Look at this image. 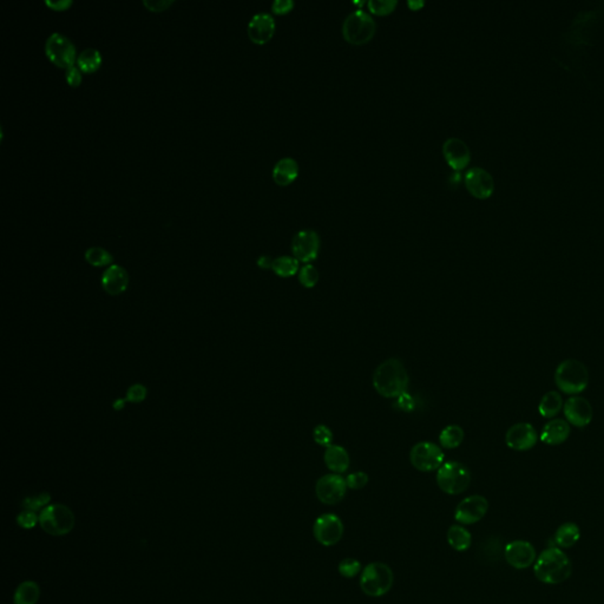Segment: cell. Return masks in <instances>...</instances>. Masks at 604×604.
<instances>
[{
  "label": "cell",
  "instance_id": "obj_1",
  "mask_svg": "<svg viewBox=\"0 0 604 604\" xmlns=\"http://www.w3.org/2000/svg\"><path fill=\"white\" fill-rule=\"evenodd\" d=\"M408 373L398 359H389L378 366L373 374V386L385 398H398L408 392Z\"/></svg>",
  "mask_w": 604,
  "mask_h": 604
},
{
  "label": "cell",
  "instance_id": "obj_2",
  "mask_svg": "<svg viewBox=\"0 0 604 604\" xmlns=\"http://www.w3.org/2000/svg\"><path fill=\"white\" fill-rule=\"evenodd\" d=\"M535 576L546 585H560L573 573L569 557L557 546H550L535 562Z\"/></svg>",
  "mask_w": 604,
  "mask_h": 604
},
{
  "label": "cell",
  "instance_id": "obj_3",
  "mask_svg": "<svg viewBox=\"0 0 604 604\" xmlns=\"http://www.w3.org/2000/svg\"><path fill=\"white\" fill-rule=\"evenodd\" d=\"M555 383L560 391L565 394H580L588 387V369L581 361L567 359L557 366L555 372Z\"/></svg>",
  "mask_w": 604,
  "mask_h": 604
},
{
  "label": "cell",
  "instance_id": "obj_4",
  "mask_svg": "<svg viewBox=\"0 0 604 604\" xmlns=\"http://www.w3.org/2000/svg\"><path fill=\"white\" fill-rule=\"evenodd\" d=\"M394 576L389 565L373 562L366 565L360 573V589L369 597H381L392 589Z\"/></svg>",
  "mask_w": 604,
  "mask_h": 604
},
{
  "label": "cell",
  "instance_id": "obj_5",
  "mask_svg": "<svg viewBox=\"0 0 604 604\" xmlns=\"http://www.w3.org/2000/svg\"><path fill=\"white\" fill-rule=\"evenodd\" d=\"M377 31V23L367 12L358 8L351 12L342 23V35L353 45H364L372 40Z\"/></svg>",
  "mask_w": 604,
  "mask_h": 604
},
{
  "label": "cell",
  "instance_id": "obj_6",
  "mask_svg": "<svg viewBox=\"0 0 604 604\" xmlns=\"http://www.w3.org/2000/svg\"><path fill=\"white\" fill-rule=\"evenodd\" d=\"M75 524V514L64 504H51L40 511V528L51 536L60 537L70 534Z\"/></svg>",
  "mask_w": 604,
  "mask_h": 604
},
{
  "label": "cell",
  "instance_id": "obj_7",
  "mask_svg": "<svg viewBox=\"0 0 604 604\" xmlns=\"http://www.w3.org/2000/svg\"><path fill=\"white\" fill-rule=\"evenodd\" d=\"M471 473L464 464L458 462L444 463L437 470V484L445 494H460L470 487Z\"/></svg>",
  "mask_w": 604,
  "mask_h": 604
},
{
  "label": "cell",
  "instance_id": "obj_8",
  "mask_svg": "<svg viewBox=\"0 0 604 604\" xmlns=\"http://www.w3.org/2000/svg\"><path fill=\"white\" fill-rule=\"evenodd\" d=\"M45 55L55 65L67 70L69 67H74L77 62L75 44L60 32H53L49 35L45 42Z\"/></svg>",
  "mask_w": 604,
  "mask_h": 604
},
{
  "label": "cell",
  "instance_id": "obj_9",
  "mask_svg": "<svg viewBox=\"0 0 604 604\" xmlns=\"http://www.w3.org/2000/svg\"><path fill=\"white\" fill-rule=\"evenodd\" d=\"M345 526L339 516L324 514L319 516L313 524L314 538L324 546H333L342 541Z\"/></svg>",
  "mask_w": 604,
  "mask_h": 604
},
{
  "label": "cell",
  "instance_id": "obj_10",
  "mask_svg": "<svg viewBox=\"0 0 604 604\" xmlns=\"http://www.w3.org/2000/svg\"><path fill=\"white\" fill-rule=\"evenodd\" d=\"M444 452L435 443L421 442L413 446L410 453V460L417 470L431 472L439 469L444 464Z\"/></svg>",
  "mask_w": 604,
  "mask_h": 604
},
{
  "label": "cell",
  "instance_id": "obj_11",
  "mask_svg": "<svg viewBox=\"0 0 604 604\" xmlns=\"http://www.w3.org/2000/svg\"><path fill=\"white\" fill-rule=\"evenodd\" d=\"M346 478L337 473L322 476L315 485V494L326 505H335L345 498L347 491Z\"/></svg>",
  "mask_w": 604,
  "mask_h": 604
},
{
  "label": "cell",
  "instance_id": "obj_12",
  "mask_svg": "<svg viewBox=\"0 0 604 604\" xmlns=\"http://www.w3.org/2000/svg\"><path fill=\"white\" fill-rule=\"evenodd\" d=\"M489 510V502L485 497L473 494L459 503L455 511V519L460 526H472L482 521Z\"/></svg>",
  "mask_w": 604,
  "mask_h": 604
},
{
  "label": "cell",
  "instance_id": "obj_13",
  "mask_svg": "<svg viewBox=\"0 0 604 604\" xmlns=\"http://www.w3.org/2000/svg\"><path fill=\"white\" fill-rule=\"evenodd\" d=\"M320 251V237L312 229H303L295 234L292 240V251L295 259L301 262H312L317 259Z\"/></svg>",
  "mask_w": 604,
  "mask_h": 604
},
{
  "label": "cell",
  "instance_id": "obj_14",
  "mask_svg": "<svg viewBox=\"0 0 604 604\" xmlns=\"http://www.w3.org/2000/svg\"><path fill=\"white\" fill-rule=\"evenodd\" d=\"M537 442V431L529 423H518L506 432V445L514 451H529Z\"/></svg>",
  "mask_w": 604,
  "mask_h": 604
},
{
  "label": "cell",
  "instance_id": "obj_15",
  "mask_svg": "<svg viewBox=\"0 0 604 604\" xmlns=\"http://www.w3.org/2000/svg\"><path fill=\"white\" fill-rule=\"evenodd\" d=\"M563 412L569 424L576 428H585L593 420V406L583 396H573L565 401Z\"/></svg>",
  "mask_w": 604,
  "mask_h": 604
},
{
  "label": "cell",
  "instance_id": "obj_16",
  "mask_svg": "<svg viewBox=\"0 0 604 604\" xmlns=\"http://www.w3.org/2000/svg\"><path fill=\"white\" fill-rule=\"evenodd\" d=\"M506 562L514 569H526L536 562V550L534 546L526 541H514L504 549Z\"/></svg>",
  "mask_w": 604,
  "mask_h": 604
},
{
  "label": "cell",
  "instance_id": "obj_17",
  "mask_svg": "<svg viewBox=\"0 0 604 604\" xmlns=\"http://www.w3.org/2000/svg\"><path fill=\"white\" fill-rule=\"evenodd\" d=\"M247 32L253 43L259 45L268 43L275 33L274 18L267 12L256 13L248 23Z\"/></svg>",
  "mask_w": 604,
  "mask_h": 604
},
{
  "label": "cell",
  "instance_id": "obj_18",
  "mask_svg": "<svg viewBox=\"0 0 604 604\" xmlns=\"http://www.w3.org/2000/svg\"><path fill=\"white\" fill-rule=\"evenodd\" d=\"M465 185L469 192L480 200L492 195L494 189V178L485 169L472 168L465 175Z\"/></svg>",
  "mask_w": 604,
  "mask_h": 604
},
{
  "label": "cell",
  "instance_id": "obj_19",
  "mask_svg": "<svg viewBox=\"0 0 604 604\" xmlns=\"http://www.w3.org/2000/svg\"><path fill=\"white\" fill-rule=\"evenodd\" d=\"M443 153L448 165L455 171L463 170L470 163V149L460 138L451 137L444 142Z\"/></svg>",
  "mask_w": 604,
  "mask_h": 604
},
{
  "label": "cell",
  "instance_id": "obj_20",
  "mask_svg": "<svg viewBox=\"0 0 604 604\" xmlns=\"http://www.w3.org/2000/svg\"><path fill=\"white\" fill-rule=\"evenodd\" d=\"M102 286L108 294H122L129 286V274L121 266L111 265L103 273Z\"/></svg>",
  "mask_w": 604,
  "mask_h": 604
},
{
  "label": "cell",
  "instance_id": "obj_21",
  "mask_svg": "<svg viewBox=\"0 0 604 604\" xmlns=\"http://www.w3.org/2000/svg\"><path fill=\"white\" fill-rule=\"evenodd\" d=\"M570 436V425L563 419L550 420L542 430L539 439L548 445H560Z\"/></svg>",
  "mask_w": 604,
  "mask_h": 604
},
{
  "label": "cell",
  "instance_id": "obj_22",
  "mask_svg": "<svg viewBox=\"0 0 604 604\" xmlns=\"http://www.w3.org/2000/svg\"><path fill=\"white\" fill-rule=\"evenodd\" d=\"M299 176V165L292 157H283L273 168V180L276 185L286 187L294 182Z\"/></svg>",
  "mask_w": 604,
  "mask_h": 604
},
{
  "label": "cell",
  "instance_id": "obj_23",
  "mask_svg": "<svg viewBox=\"0 0 604 604\" xmlns=\"http://www.w3.org/2000/svg\"><path fill=\"white\" fill-rule=\"evenodd\" d=\"M326 465L333 473L340 475L349 470V452L340 445H330L326 448L325 455Z\"/></svg>",
  "mask_w": 604,
  "mask_h": 604
},
{
  "label": "cell",
  "instance_id": "obj_24",
  "mask_svg": "<svg viewBox=\"0 0 604 604\" xmlns=\"http://www.w3.org/2000/svg\"><path fill=\"white\" fill-rule=\"evenodd\" d=\"M448 543L452 549L463 553L467 551L472 543V536L470 531L460 524L452 526L448 531Z\"/></svg>",
  "mask_w": 604,
  "mask_h": 604
},
{
  "label": "cell",
  "instance_id": "obj_25",
  "mask_svg": "<svg viewBox=\"0 0 604 604\" xmlns=\"http://www.w3.org/2000/svg\"><path fill=\"white\" fill-rule=\"evenodd\" d=\"M580 537H581V531L578 526L575 523H565L558 528L553 539L556 546L568 549L575 546Z\"/></svg>",
  "mask_w": 604,
  "mask_h": 604
},
{
  "label": "cell",
  "instance_id": "obj_26",
  "mask_svg": "<svg viewBox=\"0 0 604 604\" xmlns=\"http://www.w3.org/2000/svg\"><path fill=\"white\" fill-rule=\"evenodd\" d=\"M563 406L564 405H563L561 394L556 391H550L542 396L539 405H538V412L541 413L542 417L550 419V418L557 416Z\"/></svg>",
  "mask_w": 604,
  "mask_h": 604
},
{
  "label": "cell",
  "instance_id": "obj_27",
  "mask_svg": "<svg viewBox=\"0 0 604 604\" xmlns=\"http://www.w3.org/2000/svg\"><path fill=\"white\" fill-rule=\"evenodd\" d=\"M102 53L94 47H87L77 57V67L82 72L92 74L102 65Z\"/></svg>",
  "mask_w": 604,
  "mask_h": 604
},
{
  "label": "cell",
  "instance_id": "obj_28",
  "mask_svg": "<svg viewBox=\"0 0 604 604\" xmlns=\"http://www.w3.org/2000/svg\"><path fill=\"white\" fill-rule=\"evenodd\" d=\"M40 590L35 582H23L16 589L15 604H35L40 600Z\"/></svg>",
  "mask_w": 604,
  "mask_h": 604
},
{
  "label": "cell",
  "instance_id": "obj_29",
  "mask_svg": "<svg viewBox=\"0 0 604 604\" xmlns=\"http://www.w3.org/2000/svg\"><path fill=\"white\" fill-rule=\"evenodd\" d=\"M464 431L463 428L458 425H450L444 428L443 431L440 432L439 442L440 445L443 448H458L460 444L463 443Z\"/></svg>",
  "mask_w": 604,
  "mask_h": 604
},
{
  "label": "cell",
  "instance_id": "obj_30",
  "mask_svg": "<svg viewBox=\"0 0 604 604\" xmlns=\"http://www.w3.org/2000/svg\"><path fill=\"white\" fill-rule=\"evenodd\" d=\"M271 269L281 278H291L298 273L299 261L294 256H280L273 261Z\"/></svg>",
  "mask_w": 604,
  "mask_h": 604
},
{
  "label": "cell",
  "instance_id": "obj_31",
  "mask_svg": "<svg viewBox=\"0 0 604 604\" xmlns=\"http://www.w3.org/2000/svg\"><path fill=\"white\" fill-rule=\"evenodd\" d=\"M85 260L94 267H106L114 261V256L102 247H90L85 251Z\"/></svg>",
  "mask_w": 604,
  "mask_h": 604
},
{
  "label": "cell",
  "instance_id": "obj_32",
  "mask_svg": "<svg viewBox=\"0 0 604 604\" xmlns=\"http://www.w3.org/2000/svg\"><path fill=\"white\" fill-rule=\"evenodd\" d=\"M337 570H339V573L342 577H345V578H354L358 575H360L361 571H362V565L355 558L347 557L344 558L339 563Z\"/></svg>",
  "mask_w": 604,
  "mask_h": 604
},
{
  "label": "cell",
  "instance_id": "obj_33",
  "mask_svg": "<svg viewBox=\"0 0 604 604\" xmlns=\"http://www.w3.org/2000/svg\"><path fill=\"white\" fill-rule=\"evenodd\" d=\"M398 5L396 0H369V11L378 16H386L394 11Z\"/></svg>",
  "mask_w": 604,
  "mask_h": 604
},
{
  "label": "cell",
  "instance_id": "obj_34",
  "mask_svg": "<svg viewBox=\"0 0 604 604\" xmlns=\"http://www.w3.org/2000/svg\"><path fill=\"white\" fill-rule=\"evenodd\" d=\"M299 281L306 288H313L319 281V271L312 265H305L299 271Z\"/></svg>",
  "mask_w": 604,
  "mask_h": 604
},
{
  "label": "cell",
  "instance_id": "obj_35",
  "mask_svg": "<svg viewBox=\"0 0 604 604\" xmlns=\"http://www.w3.org/2000/svg\"><path fill=\"white\" fill-rule=\"evenodd\" d=\"M50 499H51V497H50L49 494H40L28 497V498L24 499V510L35 511V512L37 510H40V509L43 510L44 507H47L49 505Z\"/></svg>",
  "mask_w": 604,
  "mask_h": 604
},
{
  "label": "cell",
  "instance_id": "obj_36",
  "mask_svg": "<svg viewBox=\"0 0 604 604\" xmlns=\"http://www.w3.org/2000/svg\"><path fill=\"white\" fill-rule=\"evenodd\" d=\"M313 438L315 443L327 448L332 445L333 433L330 431V428H327L326 425H319L314 428Z\"/></svg>",
  "mask_w": 604,
  "mask_h": 604
},
{
  "label": "cell",
  "instance_id": "obj_37",
  "mask_svg": "<svg viewBox=\"0 0 604 604\" xmlns=\"http://www.w3.org/2000/svg\"><path fill=\"white\" fill-rule=\"evenodd\" d=\"M367 483H369V476L362 471H358L346 477V484L351 490L364 489L367 485Z\"/></svg>",
  "mask_w": 604,
  "mask_h": 604
},
{
  "label": "cell",
  "instance_id": "obj_38",
  "mask_svg": "<svg viewBox=\"0 0 604 604\" xmlns=\"http://www.w3.org/2000/svg\"><path fill=\"white\" fill-rule=\"evenodd\" d=\"M17 523L23 529H32L40 523V516L35 511L24 510L17 516Z\"/></svg>",
  "mask_w": 604,
  "mask_h": 604
},
{
  "label": "cell",
  "instance_id": "obj_39",
  "mask_svg": "<svg viewBox=\"0 0 604 604\" xmlns=\"http://www.w3.org/2000/svg\"><path fill=\"white\" fill-rule=\"evenodd\" d=\"M146 389L143 385L136 384L131 386L126 392V401L138 404L146 399Z\"/></svg>",
  "mask_w": 604,
  "mask_h": 604
},
{
  "label": "cell",
  "instance_id": "obj_40",
  "mask_svg": "<svg viewBox=\"0 0 604 604\" xmlns=\"http://www.w3.org/2000/svg\"><path fill=\"white\" fill-rule=\"evenodd\" d=\"M65 78H67V82L69 83L70 87H78L82 84V71L76 65L69 67L65 72Z\"/></svg>",
  "mask_w": 604,
  "mask_h": 604
},
{
  "label": "cell",
  "instance_id": "obj_41",
  "mask_svg": "<svg viewBox=\"0 0 604 604\" xmlns=\"http://www.w3.org/2000/svg\"><path fill=\"white\" fill-rule=\"evenodd\" d=\"M174 3V0H143V5L151 12L165 11Z\"/></svg>",
  "mask_w": 604,
  "mask_h": 604
},
{
  "label": "cell",
  "instance_id": "obj_42",
  "mask_svg": "<svg viewBox=\"0 0 604 604\" xmlns=\"http://www.w3.org/2000/svg\"><path fill=\"white\" fill-rule=\"evenodd\" d=\"M294 8L293 0H275L271 4V11L275 15H286Z\"/></svg>",
  "mask_w": 604,
  "mask_h": 604
},
{
  "label": "cell",
  "instance_id": "obj_43",
  "mask_svg": "<svg viewBox=\"0 0 604 604\" xmlns=\"http://www.w3.org/2000/svg\"><path fill=\"white\" fill-rule=\"evenodd\" d=\"M396 404H398L399 408L403 410V411H405V412H411V411L414 410V406H416L414 399H413L412 396H410L408 392L401 394V396H398Z\"/></svg>",
  "mask_w": 604,
  "mask_h": 604
},
{
  "label": "cell",
  "instance_id": "obj_44",
  "mask_svg": "<svg viewBox=\"0 0 604 604\" xmlns=\"http://www.w3.org/2000/svg\"><path fill=\"white\" fill-rule=\"evenodd\" d=\"M72 4H74L72 0H45V5L47 8L55 10V11H65V10H69Z\"/></svg>",
  "mask_w": 604,
  "mask_h": 604
},
{
  "label": "cell",
  "instance_id": "obj_45",
  "mask_svg": "<svg viewBox=\"0 0 604 604\" xmlns=\"http://www.w3.org/2000/svg\"><path fill=\"white\" fill-rule=\"evenodd\" d=\"M273 261H274V260H271L269 256L262 255L260 256L259 260H258V265H259V267L262 268V269H269V268H271Z\"/></svg>",
  "mask_w": 604,
  "mask_h": 604
},
{
  "label": "cell",
  "instance_id": "obj_46",
  "mask_svg": "<svg viewBox=\"0 0 604 604\" xmlns=\"http://www.w3.org/2000/svg\"><path fill=\"white\" fill-rule=\"evenodd\" d=\"M408 8H411V10H414V11H417V10H420V8H423L425 3L424 1H423V0H420V1L419 0H418V1H416V0H408Z\"/></svg>",
  "mask_w": 604,
  "mask_h": 604
},
{
  "label": "cell",
  "instance_id": "obj_47",
  "mask_svg": "<svg viewBox=\"0 0 604 604\" xmlns=\"http://www.w3.org/2000/svg\"><path fill=\"white\" fill-rule=\"evenodd\" d=\"M124 401H122V399H119V401H116V403H115L114 408H116L117 411H119L121 408H124Z\"/></svg>",
  "mask_w": 604,
  "mask_h": 604
}]
</instances>
